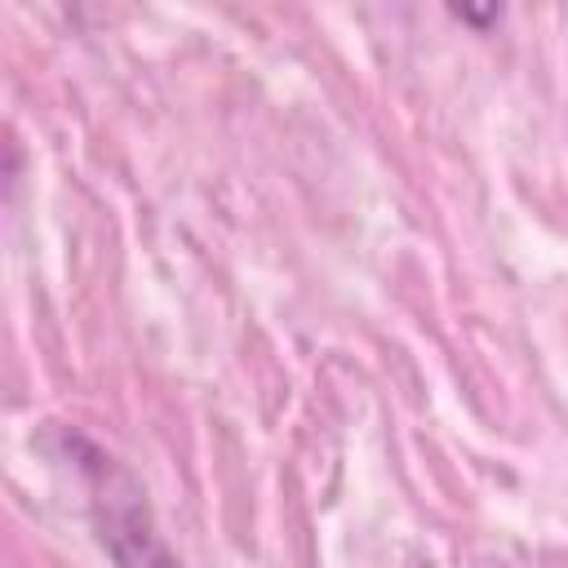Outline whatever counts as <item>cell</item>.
Instances as JSON below:
<instances>
[{
    "label": "cell",
    "instance_id": "6da1fadb",
    "mask_svg": "<svg viewBox=\"0 0 568 568\" xmlns=\"http://www.w3.org/2000/svg\"><path fill=\"white\" fill-rule=\"evenodd\" d=\"M80 448V470L93 484V519H98V537L111 555L115 568H182L173 559V550L164 546V537L151 524V506L146 493L138 488V479L129 470H120L111 457H102L93 444L75 439Z\"/></svg>",
    "mask_w": 568,
    "mask_h": 568
}]
</instances>
